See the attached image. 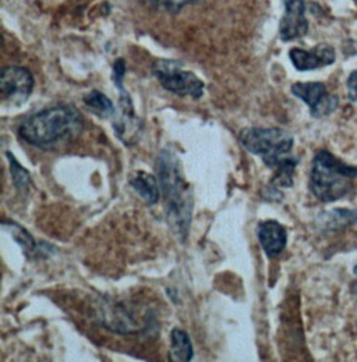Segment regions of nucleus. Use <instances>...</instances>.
I'll list each match as a JSON object with an SVG mask.
<instances>
[{
	"instance_id": "1",
	"label": "nucleus",
	"mask_w": 357,
	"mask_h": 362,
	"mask_svg": "<svg viewBox=\"0 0 357 362\" xmlns=\"http://www.w3.org/2000/svg\"><path fill=\"white\" fill-rule=\"evenodd\" d=\"M83 129V116L74 106L57 105L26 119L18 127V136L35 148L52 151L74 141Z\"/></svg>"
},
{
	"instance_id": "2",
	"label": "nucleus",
	"mask_w": 357,
	"mask_h": 362,
	"mask_svg": "<svg viewBox=\"0 0 357 362\" xmlns=\"http://www.w3.org/2000/svg\"><path fill=\"white\" fill-rule=\"evenodd\" d=\"M157 175L166 202V216L172 230L186 238L193 215V194L186 182L178 158L164 149L157 159Z\"/></svg>"
},
{
	"instance_id": "3",
	"label": "nucleus",
	"mask_w": 357,
	"mask_h": 362,
	"mask_svg": "<svg viewBox=\"0 0 357 362\" xmlns=\"http://www.w3.org/2000/svg\"><path fill=\"white\" fill-rule=\"evenodd\" d=\"M356 179L357 166L345 163L327 149L315 153L309 187L318 201L328 204L345 198L353 189Z\"/></svg>"
},
{
	"instance_id": "4",
	"label": "nucleus",
	"mask_w": 357,
	"mask_h": 362,
	"mask_svg": "<svg viewBox=\"0 0 357 362\" xmlns=\"http://www.w3.org/2000/svg\"><path fill=\"white\" fill-rule=\"evenodd\" d=\"M239 141L246 151L260 156L271 169H276L283 159L290 156L289 153L295 144V138L290 133L278 127L244 129L239 136Z\"/></svg>"
},
{
	"instance_id": "5",
	"label": "nucleus",
	"mask_w": 357,
	"mask_h": 362,
	"mask_svg": "<svg viewBox=\"0 0 357 362\" xmlns=\"http://www.w3.org/2000/svg\"><path fill=\"white\" fill-rule=\"evenodd\" d=\"M152 73L165 90L178 96L200 99L204 93V83L194 73L183 70L181 63L176 60H157L152 66Z\"/></svg>"
},
{
	"instance_id": "6",
	"label": "nucleus",
	"mask_w": 357,
	"mask_h": 362,
	"mask_svg": "<svg viewBox=\"0 0 357 362\" xmlns=\"http://www.w3.org/2000/svg\"><path fill=\"white\" fill-rule=\"evenodd\" d=\"M125 62L116 60L113 64V81L119 90V110L116 112L113 130L116 136L126 144L128 146L134 145L141 133V123L135 117L134 106L130 95L126 92L123 87V76H125Z\"/></svg>"
},
{
	"instance_id": "7",
	"label": "nucleus",
	"mask_w": 357,
	"mask_h": 362,
	"mask_svg": "<svg viewBox=\"0 0 357 362\" xmlns=\"http://www.w3.org/2000/svg\"><path fill=\"white\" fill-rule=\"evenodd\" d=\"M34 90L33 74L18 66L4 67L0 76V90L6 102L13 106H21L27 102Z\"/></svg>"
},
{
	"instance_id": "8",
	"label": "nucleus",
	"mask_w": 357,
	"mask_h": 362,
	"mask_svg": "<svg viewBox=\"0 0 357 362\" xmlns=\"http://www.w3.org/2000/svg\"><path fill=\"white\" fill-rule=\"evenodd\" d=\"M292 93L310 107L312 117L317 119L329 116L339 106L338 96L329 93L322 83H296L292 86Z\"/></svg>"
},
{
	"instance_id": "9",
	"label": "nucleus",
	"mask_w": 357,
	"mask_h": 362,
	"mask_svg": "<svg viewBox=\"0 0 357 362\" xmlns=\"http://www.w3.org/2000/svg\"><path fill=\"white\" fill-rule=\"evenodd\" d=\"M285 14L279 24V35L285 42L305 37L309 33L305 0H283Z\"/></svg>"
},
{
	"instance_id": "10",
	"label": "nucleus",
	"mask_w": 357,
	"mask_h": 362,
	"mask_svg": "<svg viewBox=\"0 0 357 362\" xmlns=\"http://www.w3.org/2000/svg\"><path fill=\"white\" fill-rule=\"evenodd\" d=\"M289 57L299 71H312L325 66H331L336 60L335 49L327 44L314 46L312 50L293 47L289 52Z\"/></svg>"
},
{
	"instance_id": "11",
	"label": "nucleus",
	"mask_w": 357,
	"mask_h": 362,
	"mask_svg": "<svg viewBox=\"0 0 357 362\" xmlns=\"http://www.w3.org/2000/svg\"><path fill=\"white\" fill-rule=\"evenodd\" d=\"M257 235L268 258H276L280 255L288 243V233L285 227L275 221L261 222L257 227Z\"/></svg>"
},
{
	"instance_id": "12",
	"label": "nucleus",
	"mask_w": 357,
	"mask_h": 362,
	"mask_svg": "<svg viewBox=\"0 0 357 362\" xmlns=\"http://www.w3.org/2000/svg\"><path fill=\"white\" fill-rule=\"evenodd\" d=\"M130 185L147 205H154L158 202L161 195V184L152 175L141 170L134 172L130 177Z\"/></svg>"
},
{
	"instance_id": "13",
	"label": "nucleus",
	"mask_w": 357,
	"mask_h": 362,
	"mask_svg": "<svg viewBox=\"0 0 357 362\" xmlns=\"http://www.w3.org/2000/svg\"><path fill=\"white\" fill-rule=\"evenodd\" d=\"M193 344L188 337V334L175 327L171 333V351H169V360L174 362H187L193 358Z\"/></svg>"
},
{
	"instance_id": "14",
	"label": "nucleus",
	"mask_w": 357,
	"mask_h": 362,
	"mask_svg": "<svg viewBox=\"0 0 357 362\" xmlns=\"http://www.w3.org/2000/svg\"><path fill=\"white\" fill-rule=\"evenodd\" d=\"M84 103L89 107V110L101 117V119H110L116 116V109L112 100L102 92L99 90H89V93L84 96Z\"/></svg>"
},
{
	"instance_id": "15",
	"label": "nucleus",
	"mask_w": 357,
	"mask_h": 362,
	"mask_svg": "<svg viewBox=\"0 0 357 362\" xmlns=\"http://www.w3.org/2000/svg\"><path fill=\"white\" fill-rule=\"evenodd\" d=\"M299 163V158L288 156L283 159L279 166L275 169L276 175L272 179V185L275 188H290L293 185V177H295V170Z\"/></svg>"
},
{
	"instance_id": "16",
	"label": "nucleus",
	"mask_w": 357,
	"mask_h": 362,
	"mask_svg": "<svg viewBox=\"0 0 357 362\" xmlns=\"http://www.w3.org/2000/svg\"><path fill=\"white\" fill-rule=\"evenodd\" d=\"M325 225L329 228H344L357 223L356 209H334L331 214H327Z\"/></svg>"
},
{
	"instance_id": "17",
	"label": "nucleus",
	"mask_w": 357,
	"mask_h": 362,
	"mask_svg": "<svg viewBox=\"0 0 357 362\" xmlns=\"http://www.w3.org/2000/svg\"><path fill=\"white\" fill-rule=\"evenodd\" d=\"M7 159H8V163H10V173H11V179H13V184L16 187L17 191L23 192V191H27L30 182H31V175L27 169H24L18 162L17 159L13 156V153L7 152L6 153Z\"/></svg>"
},
{
	"instance_id": "18",
	"label": "nucleus",
	"mask_w": 357,
	"mask_h": 362,
	"mask_svg": "<svg viewBox=\"0 0 357 362\" xmlns=\"http://www.w3.org/2000/svg\"><path fill=\"white\" fill-rule=\"evenodd\" d=\"M3 227L10 228L11 237L24 248V251L27 254L35 248V241H34V238L30 235V233L26 228L18 226L14 222H3Z\"/></svg>"
},
{
	"instance_id": "19",
	"label": "nucleus",
	"mask_w": 357,
	"mask_h": 362,
	"mask_svg": "<svg viewBox=\"0 0 357 362\" xmlns=\"http://www.w3.org/2000/svg\"><path fill=\"white\" fill-rule=\"evenodd\" d=\"M348 88V99L351 102H357V70L349 74V78L346 81Z\"/></svg>"
},
{
	"instance_id": "20",
	"label": "nucleus",
	"mask_w": 357,
	"mask_h": 362,
	"mask_svg": "<svg viewBox=\"0 0 357 362\" xmlns=\"http://www.w3.org/2000/svg\"><path fill=\"white\" fill-rule=\"evenodd\" d=\"M154 1L155 4L161 6V7H166V8H171V10H178L181 8L183 6L194 1V0H151Z\"/></svg>"
},
{
	"instance_id": "21",
	"label": "nucleus",
	"mask_w": 357,
	"mask_h": 362,
	"mask_svg": "<svg viewBox=\"0 0 357 362\" xmlns=\"http://www.w3.org/2000/svg\"><path fill=\"white\" fill-rule=\"evenodd\" d=\"M353 273H355V274L357 276V265L355 267V269H353Z\"/></svg>"
}]
</instances>
